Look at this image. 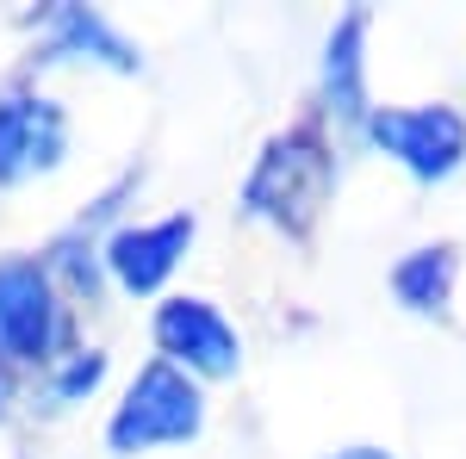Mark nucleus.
Returning a JSON list of instances; mask_svg holds the SVG:
<instances>
[{
	"mask_svg": "<svg viewBox=\"0 0 466 459\" xmlns=\"http://www.w3.org/2000/svg\"><path fill=\"white\" fill-rule=\"evenodd\" d=\"M336 186V155L318 131H287V137L268 143V155L255 162L249 186H243V205L249 217H268L280 224L287 236H305L318 224L323 199Z\"/></svg>",
	"mask_w": 466,
	"mask_h": 459,
	"instance_id": "nucleus-1",
	"label": "nucleus"
},
{
	"mask_svg": "<svg viewBox=\"0 0 466 459\" xmlns=\"http://www.w3.org/2000/svg\"><path fill=\"white\" fill-rule=\"evenodd\" d=\"M206 428V397L199 385L168 366V360H149L144 373L131 379L118 416L106 428V447L112 454H149V447H175V441H193Z\"/></svg>",
	"mask_w": 466,
	"mask_h": 459,
	"instance_id": "nucleus-2",
	"label": "nucleus"
},
{
	"mask_svg": "<svg viewBox=\"0 0 466 459\" xmlns=\"http://www.w3.org/2000/svg\"><path fill=\"white\" fill-rule=\"evenodd\" d=\"M63 304H56V274L32 254L0 261V366H56L63 360Z\"/></svg>",
	"mask_w": 466,
	"mask_h": 459,
	"instance_id": "nucleus-3",
	"label": "nucleus"
},
{
	"mask_svg": "<svg viewBox=\"0 0 466 459\" xmlns=\"http://www.w3.org/2000/svg\"><path fill=\"white\" fill-rule=\"evenodd\" d=\"M367 143L386 149L410 180H435L461 175L466 162V118L454 106H373L367 118Z\"/></svg>",
	"mask_w": 466,
	"mask_h": 459,
	"instance_id": "nucleus-4",
	"label": "nucleus"
},
{
	"mask_svg": "<svg viewBox=\"0 0 466 459\" xmlns=\"http://www.w3.org/2000/svg\"><path fill=\"white\" fill-rule=\"evenodd\" d=\"M63 155H69V118L56 100H44L32 87L0 94V186L50 175Z\"/></svg>",
	"mask_w": 466,
	"mask_h": 459,
	"instance_id": "nucleus-5",
	"label": "nucleus"
},
{
	"mask_svg": "<svg viewBox=\"0 0 466 459\" xmlns=\"http://www.w3.org/2000/svg\"><path fill=\"white\" fill-rule=\"evenodd\" d=\"M156 342L168 354V366H187V373H199V379H230V373L243 366L237 329H230L224 311L206 304V298H168V304L156 311Z\"/></svg>",
	"mask_w": 466,
	"mask_h": 459,
	"instance_id": "nucleus-6",
	"label": "nucleus"
},
{
	"mask_svg": "<svg viewBox=\"0 0 466 459\" xmlns=\"http://www.w3.org/2000/svg\"><path fill=\"white\" fill-rule=\"evenodd\" d=\"M37 63H106L118 75H137L144 56L131 37H118L94 13V6H75V0H56L44 13V37H37Z\"/></svg>",
	"mask_w": 466,
	"mask_h": 459,
	"instance_id": "nucleus-7",
	"label": "nucleus"
},
{
	"mask_svg": "<svg viewBox=\"0 0 466 459\" xmlns=\"http://www.w3.org/2000/svg\"><path fill=\"white\" fill-rule=\"evenodd\" d=\"M187 243H193V217L180 212V217H162V224H125V230L106 243L100 261L112 267V280L125 285V292L144 298V292H156V285L180 267Z\"/></svg>",
	"mask_w": 466,
	"mask_h": 459,
	"instance_id": "nucleus-8",
	"label": "nucleus"
},
{
	"mask_svg": "<svg viewBox=\"0 0 466 459\" xmlns=\"http://www.w3.org/2000/svg\"><path fill=\"white\" fill-rule=\"evenodd\" d=\"M360 37H367V13H349L329 32V44H323V112L367 131L373 106H367V56H360Z\"/></svg>",
	"mask_w": 466,
	"mask_h": 459,
	"instance_id": "nucleus-9",
	"label": "nucleus"
},
{
	"mask_svg": "<svg viewBox=\"0 0 466 459\" xmlns=\"http://www.w3.org/2000/svg\"><path fill=\"white\" fill-rule=\"evenodd\" d=\"M454 248H410L404 261L392 267V292L404 311H417V317H435V311H448V292H454Z\"/></svg>",
	"mask_w": 466,
	"mask_h": 459,
	"instance_id": "nucleus-10",
	"label": "nucleus"
},
{
	"mask_svg": "<svg viewBox=\"0 0 466 459\" xmlns=\"http://www.w3.org/2000/svg\"><path fill=\"white\" fill-rule=\"evenodd\" d=\"M100 379H106V354L100 348H69L50 366V379H44V404H50V410H69V404H81Z\"/></svg>",
	"mask_w": 466,
	"mask_h": 459,
	"instance_id": "nucleus-11",
	"label": "nucleus"
},
{
	"mask_svg": "<svg viewBox=\"0 0 466 459\" xmlns=\"http://www.w3.org/2000/svg\"><path fill=\"white\" fill-rule=\"evenodd\" d=\"M329 459H392L386 447H342V454H329Z\"/></svg>",
	"mask_w": 466,
	"mask_h": 459,
	"instance_id": "nucleus-12",
	"label": "nucleus"
}]
</instances>
